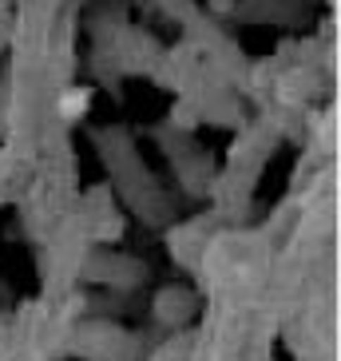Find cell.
<instances>
[{
  "mask_svg": "<svg viewBox=\"0 0 341 361\" xmlns=\"http://www.w3.org/2000/svg\"><path fill=\"white\" fill-rule=\"evenodd\" d=\"M87 107V92H68V99H64V116H80Z\"/></svg>",
  "mask_w": 341,
  "mask_h": 361,
  "instance_id": "6da1fadb",
  "label": "cell"
}]
</instances>
